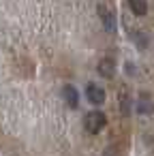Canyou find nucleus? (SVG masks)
I'll return each instance as SVG.
<instances>
[{
  "label": "nucleus",
  "instance_id": "f03ea898",
  "mask_svg": "<svg viewBox=\"0 0 154 156\" xmlns=\"http://www.w3.org/2000/svg\"><path fill=\"white\" fill-rule=\"evenodd\" d=\"M86 96L92 105H103L105 103V90L96 83H88L86 86Z\"/></svg>",
  "mask_w": 154,
  "mask_h": 156
},
{
  "label": "nucleus",
  "instance_id": "39448f33",
  "mask_svg": "<svg viewBox=\"0 0 154 156\" xmlns=\"http://www.w3.org/2000/svg\"><path fill=\"white\" fill-rule=\"evenodd\" d=\"M62 98H64V103H66L71 109H75V107L79 105V94H77V90H75L73 86H64V88H62Z\"/></svg>",
  "mask_w": 154,
  "mask_h": 156
},
{
  "label": "nucleus",
  "instance_id": "f257e3e1",
  "mask_svg": "<svg viewBox=\"0 0 154 156\" xmlns=\"http://www.w3.org/2000/svg\"><path fill=\"white\" fill-rule=\"evenodd\" d=\"M86 130L88 133H92V135H96V133H101L103 128H105V124H107V118H105V113H101V111H90L88 115H86Z\"/></svg>",
  "mask_w": 154,
  "mask_h": 156
},
{
  "label": "nucleus",
  "instance_id": "7ed1b4c3",
  "mask_svg": "<svg viewBox=\"0 0 154 156\" xmlns=\"http://www.w3.org/2000/svg\"><path fill=\"white\" fill-rule=\"evenodd\" d=\"M98 17H101L107 32H116V17H113L111 9H107L105 5H98Z\"/></svg>",
  "mask_w": 154,
  "mask_h": 156
},
{
  "label": "nucleus",
  "instance_id": "20e7f679",
  "mask_svg": "<svg viewBox=\"0 0 154 156\" xmlns=\"http://www.w3.org/2000/svg\"><path fill=\"white\" fill-rule=\"evenodd\" d=\"M98 75L105 77V79H111V77L116 75V62H113L111 58H103V60L98 62Z\"/></svg>",
  "mask_w": 154,
  "mask_h": 156
},
{
  "label": "nucleus",
  "instance_id": "423d86ee",
  "mask_svg": "<svg viewBox=\"0 0 154 156\" xmlns=\"http://www.w3.org/2000/svg\"><path fill=\"white\" fill-rule=\"evenodd\" d=\"M128 7L135 15H145L148 13V2L145 0H128Z\"/></svg>",
  "mask_w": 154,
  "mask_h": 156
},
{
  "label": "nucleus",
  "instance_id": "0eeeda50",
  "mask_svg": "<svg viewBox=\"0 0 154 156\" xmlns=\"http://www.w3.org/2000/svg\"><path fill=\"white\" fill-rule=\"evenodd\" d=\"M137 109H139V111H143V113H150V111H154V105L150 103V98H148V96H143V101H141V103H137Z\"/></svg>",
  "mask_w": 154,
  "mask_h": 156
}]
</instances>
